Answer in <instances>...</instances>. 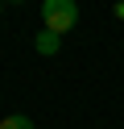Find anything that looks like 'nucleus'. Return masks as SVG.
I'll return each mask as SVG.
<instances>
[{
    "label": "nucleus",
    "mask_w": 124,
    "mask_h": 129,
    "mask_svg": "<svg viewBox=\"0 0 124 129\" xmlns=\"http://www.w3.org/2000/svg\"><path fill=\"white\" fill-rule=\"evenodd\" d=\"M0 129H33V121L25 117V112H13V117H4V121H0Z\"/></svg>",
    "instance_id": "obj_3"
},
{
    "label": "nucleus",
    "mask_w": 124,
    "mask_h": 129,
    "mask_svg": "<svg viewBox=\"0 0 124 129\" xmlns=\"http://www.w3.org/2000/svg\"><path fill=\"white\" fill-rule=\"evenodd\" d=\"M41 21L54 34H70L79 25V0H41Z\"/></svg>",
    "instance_id": "obj_1"
},
{
    "label": "nucleus",
    "mask_w": 124,
    "mask_h": 129,
    "mask_svg": "<svg viewBox=\"0 0 124 129\" xmlns=\"http://www.w3.org/2000/svg\"><path fill=\"white\" fill-rule=\"evenodd\" d=\"M4 4H21V0H4Z\"/></svg>",
    "instance_id": "obj_4"
},
{
    "label": "nucleus",
    "mask_w": 124,
    "mask_h": 129,
    "mask_svg": "<svg viewBox=\"0 0 124 129\" xmlns=\"http://www.w3.org/2000/svg\"><path fill=\"white\" fill-rule=\"evenodd\" d=\"M33 46H37V54H58V46H62V34H54V29H41Z\"/></svg>",
    "instance_id": "obj_2"
},
{
    "label": "nucleus",
    "mask_w": 124,
    "mask_h": 129,
    "mask_svg": "<svg viewBox=\"0 0 124 129\" xmlns=\"http://www.w3.org/2000/svg\"><path fill=\"white\" fill-rule=\"evenodd\" d=\"M0 13H4V0H0Z\"/></svg>",
    "instance_id": "obj_5"
}]
</instances>
